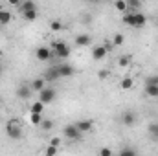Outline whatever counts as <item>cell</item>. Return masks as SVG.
Listing matches in <instances>:
<instances>
[{
  "label": "cell",
  "instance_id": "cell-29",
  "mask_svg": "<svg viewBox=\"0 0 158 156\" xmlns=\"http://www.w3.org/2000/svg\"><path fill=\"white\" fill-rule=\"evenodd\" d=\"M30 121H31L33 125H40L42 117H40V114H35V112H31V116H30Z\"/></svg>",
  "mask_w": 158,
  "mask_h": 156
},
{
  "label": "cell",
  "instance_id": "cell-16",
  "mask_svg": "<svg viewBox=\"0 0 158 156\" xmlns=\"http://www.w3.org/2000/svg\"><path fill=\"white\" fill-rule=\"evenodd\" d=\"M9 22H11V13L7 9H2L0 7V26H6Z\"/></svg>",
  "mask_w": 158,
  "mask_h": 156
},
{
  "label": "cell",
  "instance_id": "cell-31",
  "mask_svg": "<svg viewBox=\"0 0 158 156\" xmlns=\"http://www.w3.org/2000/svg\"><path fill=\"white\" fill-rule=\"evenodd\" d=\"M145 84H158V76H149L145 79Z\"/></svg>",
  "mask_w": 158,
  "mask_h": 156
},
{
  "label": "cell",
  "instance_id": "cell-22",
  "mask_svg": "<svg viewBox=\"0 0 158 156\" xmlns=\"http://www.w3.org/2000/svg\"><path fill=\"white\" fill-rule=\"evenodd\" d=\"M129 6V11H138L142 7V0H125Z\"/></svg>",
  "mask_w": 158,
  "mask_h": 156
},
{
  "label": "cell",
  "instance_id": "cell-27",
  "mask_svg": "<svg viewBox=\"0 0 158 156\" xmlns=\"http://www.w3.org/2000/svg\"><path fill=\"white\" fill-rule=\"evenodd\" d=\"M40 129L42 130H52L53 129V121L52 119H42L40 121Z\"/></svg>",
  "mask_w": 158,
  "mask_h": 156
},
{
  "label": "cell",
  "instance_id": "cell-17",
  "mask_svg": "<svg viewBox=\"0 0 158 156\" xmlns=\"http://www.w3.org/2000/svg\"><path fill=\"white\" fill-rule=\"evenodd\" d=\"M145 96L147 97H158V84H145Z\"/></svg>",
  "mask_w": 158,
  "mask_h": 156
},
{
  "label": "cell",
  "instance_id": "cell-39",
  "mask_svg": "<svg viewBox=\"0 0 158 156\" xmlns=\"http://www.w3.org/2000/svg\"><path fill=\"white\" fill-rule=\"evenodd\" d=\"M0 55H2V53H0Z\"/></svg>",
  "mask_w": 158,
  "mask_h": 156
},
{
  "label": "cell",
  "instance_id": "cell-37",
  "mask_svg": "<svg viewBox=\"0 0 158 156\" xmlns=\"http://www.w3.org/2000/svg\"><path fill=\"white\" fill-rule=\"evenodd\" d=\"M20 2H22V0H7V4H9V6H15V7H17Z\"/></svg>",
  "mask_w": 158,
  "mask_h": 156
},
{
  "label": "cell",
  "instance_id": "cell-11",
  "mask_svg": "<svg viewBox=\"0 0 158 156\" xmlns=\"http://www.w3.org/2000/svg\"><path fill=\"white\" fill-rule=\"evenodd\" d=\"M59 77H61V74H59V68H57V66L50 68V70L44 74V79H46V83H53V81H57Z\"/></svg>",
  "mask_w": 158,
  "mask_h": 156
},
{
  "label": "cell",
  "instance_id": "cell-9",
  "mask_svg": "<svg viewBox=\"0 0 158 156\" xmlns=\"http://www.w3.org/2000/svg\"><path fill=\"white\" fill-rule=\"evenodd\" d=\"M132 15H134V26H132V28H143V26L147 24V17H145L143 13L132 11Z\"/></svg>",
  "mask_w": 158,
  "mask_h": 156
},
{
  "label": "cell",
  "instance_id": "cell-4",
  "mask_svg": "<svg viewBox=\"0 0 158 156\" xmlns=\"http://www.w3.org/2000/svg\"><path fill=\"white\" fill-rule=\"evenodd\" d=\"M63 134H64V138H68V140H74V142H76V140L81 138V134H83V132L79 130L77 127H76V123H74V125H66V127L63 129Z\"/></svg>",
  "mask_w": 158,
  "mask_h": 156
},
{
  "label": "cell",
  "instance_id": "cell-3",
  "mask_svg": "<svg viewBox=\"0 0 158 156\" xmlns=\"http://www.w3.org/2000/svg\"><path fill=\"white\" fill-rule=\"evenodd\" d=\"M39 94V101H42L44 105H48V103H52L53 99H55V90L53 88H50V86H44Z\"/></svg>",
  "mask_w": 158,
  "mask_h": 156
},
{
  "label": "cell",
  "instance_id": "cell-21",
  "mask_svg": "<svg viewBox=\"0 0 158 156\" xmlns=\"http://www.w3.org/2000/svg\"><path fill=\"white\" fill-rule=\"evenodd\" d=\"M114 7L118 9L121 15L129 11V6H127V2H125V0H116V2H114Z\"/></svg>",
  "mask_w": 158,
  "mask_h": 156
},
{
  "label": "cell",
  "instance_id": "cell-30",
  "mask_svg": "<svg viewBox=\"0 0 158 156\" xmlns=\"http://www.w3.org/2000/svg\"><path fill=\"white\" fill-rule=\"evenodd\" d=\"M119 154H121V156H134V154H136V151H134V149H121V151H119Z\"/></svg>",
  "mask_w": 158,
  "mask_h": 156
},
{
  "label": "cell",
  "instance_id": "cell-1",
  "mask_svg": "<svg viewBox=\"0 0 158 156\" xmlns=\"http://www.w3.org/2000/svg\"><path fill=\"white\" fill-rule=\"evenodd\" d=\"M6 134L11 138V140H20L22 138V127L17 119H9L6 123Z\"/></svg>",
  "mask_w": 158,
  "mask_h": 156
},
{
  "label": "cell",
  "instance_id": "cell-26",
  "mask_svg": "<svg viewBox=\"0 0 158 156\" xmlns=\"http://www.w3.org/2000/svg\"><path fill=\"white\" fill-rule=\"evenodd\" d=\"M147 130H149V136H151V138L158 140V123H151Z\"/></svg>",
  "mask_w": 158,
  "mask_h": 156
},
{
  "label": "cell",
  "instance_id": "cell-35",
  "mask_svg": "<svg viewBox=\"0 0 158 156\" xmlns=\"http://www.w3.org/2000/svg\"><path fill=\"white\" fill-rule=\"evenodd\" d=\"M103 46H105V48H107V51H110V50H112V46H114V44H112V40H105V42H103Z\"/></svg>",
  "mask_w": 158,
  "mask_h": 156
},
{
  "label": "cell",
  "instance_id": "cell-24",
  "mask_svg": "<svg viewBox=\"0 0 158 156\" xmlns=\"http://www.w3.org/2000/svg\"><path fill=\"white\" fill-rule=\"evenodd\" d=\"M50 30L52 31H61V30H64V24L61 20H52L50 22Z\"/></svg>",
  "mask_w": 158,
  "mask_h": 156
},
{
  "label": "cell",
  "instance_id": "cell-28",
  "mask_svg": "<svg viewBox=\"0 0 158 156\" xmlns=\"http://www.w3.org/2000/svg\"><path fill=\"white\" fill-rule=\"evenodd\" d=\"M123 42H125V37H123L121 33H116V35L112 37V44H114V46H121Z\"/></svg>",
  "mask_w": 158,
  "mask_h": 156
},
{
  "label": "cell",
  "instance_id": "cell-6",
  "mask_svg": "<svg viewBox=\"0 0 158 156\" xmlns=\"http://www.w3.org/2000/svg\"><path fill=\"white\" fill-rule=\"evenodd\" d=\"M107 48L101 44V46H94V50H92V59L94 61H103L105 57H107Z\"/></svg>",
  "mask_w": 158,
  "mask_h": 156
},
{
  "label": "cell",
  "instance_id": "cell-20",
  "mask_svg": "<svg viewBox=\"0 0 158 156\" xmlns=\"http://www.w3.org/2000/svg\"><path fill=\"white\" fill-rule=\"evenodd\" d=\"M22 17H24V20H28V22L37 20V7H35V9H30V11H26V13H22Z\"/></svg>",
  "mask_w": 158,
  "mask_h": 156
},
{
  "label": "cell",
  "instance_id": "cell-5",
  "mask_svg": "<svg viewBox=\"0 0 158 156\" xmlns=\"http://www.w3.org/2000/svg\"><path fill=\"white\" fill-rule=\"evenodd\" d=\"M35 57H37L39 61H42V63H46V61H50V59L53 57V51H52L50 48H46V46H40V48L35 50Z\"/></svg>",
  "mask_w": 158,
  "mask_h": 156
},
{
  "label": "cell",
  "instance_id": "cell-23",
  "mask_svg": "<svg viewBox=\"0 0 158 156\" xmlns=\"http://www.w3.org/2000/svg\"><path fill=\"white\" fill-rule=\"evenodd\" d=\"M30 110H31V112H35V114H42V112H44V103L37 99V101L31 105V109H30Z\"/></svg>",
  "mask_w": 158,
  "mask_h": 156
},
{
  "label": "cell",
  "instance_id": "cell-32",
  "mask_svg": "<svg viewBox=\"0 0 158 156\" xmlns=\"http://www.w3.org/2000/svg\"><path fill=\"white\" fill-rule=\"evenodd\" d=\"M99 156H112V149H109V147L99 149Z\"/></svg>",
  "mask_w": 158,
  "mask_h": 156
},
{
  "label": "cell",
  "instance_id": "cell-33",
  "mask_svg": "<svg viewBox=\"0 0 158 156\" xmlns=\"http://www.w3.org/2000/svg\"><path fill=\"white\" fill-rule=\"evenodd\" d=\"M57 153V147H53V145H48V149H46V154L48 156H53Z\"/></svg>",
  "mask_w": 158,
  "mask_h": 156
},
{
  "label": "cell",
  "instance_id": "cell-38",
  "mask_svg": "<svg viewBox=\"0 0 158 156\" xmlns=\"http://www.w3.org/2000/svg\"><path fill=\"white\" fill-rule=\"evenodd\" d=\"M88 2H98V0H88Z\"/></svg>",
  "mask_w": 158,
  "mask_h": 156
},
{
  "label": "cell",
  "instance_id": "cell-18",
  "mask_svg": "<svg viewBox=\"0 0 158 156\" xmlns=\"http://www.w3.org/2000/svg\"><path fill=\"white\" fill-rule=\"evenodd\" d=\"M121 22L132 28V26H134V15H132V11H127V13H123V17H121Z\"/></svg>",
  "mask_w": 158,
  "mask_h": 156
},
{
  "label": "cell",
  "instance_id": "cell-13",
  "mask_svg": "<svg viewBox=\"0 0 158 156\" xmlns=\"http://www.w3.org/2000/svg\"><path fill=\"white\" fill-rule=\"evenodd\" d=\"M17 7H19V11H20V13H26V11H30V9H35L37 6H35V2H33V0H22Z\"/></svg>",
  "mask_w": 158,
  "mask_h": 156
},
{
  "label": "cell",
  "instance_id": "cell-34",
  "mask_svg": "<svg viewBox=\"0 0 158 156\" xmlns=\"http://www.w3.org/2000/svg\"><path fill=\"white\" fill-rule=\"evenodd\" d=\"M50 145L59 147V145H61V138H52V140H50Z\"/></svg>",
  "mask_w": 158,
  "mask_h": 156
},
{
  "label": "cell",
  "instance_id": "cell-14",
  "mask_svg": "<svg viewBox=\"0 0 158 156\" xmlns=\"http://www.w3.org/2000/svg\"><path fill=\"white\" fill-rule=\"evenodd\" d=\"M90 42H92V37L86 35V33H81V35L76 37V44L77 46H90Z\"/></svg>",
  "mask_w": 158,
  "mask_h": 156
},
{
  "label": "cell",
  "instance_id": "cell-8",
  "mask_svg": "<svg viewBox=\"0 0 158 156\" xmlns=\"http://www.w3.org/2000/svg\"><path fill=\"white\" fill-rule=\"evenodd\" d=\"M76 127H77L81 132H90L94 129V121L92 119H79L77 123H76Z\"/></svg>",
  "mask_w": 158,
  "mask_h": 156
},
{
  "label": "cell",
  "instance_id": "cell-2",
  "mask_svg": "<svg viewBox=\"0 0 158 156\" xmlns=\"http://www.w3.org/2000/svg\"><path fill=\"white\" fill-rule=\"evenodd\" d=\"M52 51H53V55H55V57L66 59V57L70 55V46H68L66 42H55V44L52 46Z\"/></svg>",
  "mask_w": 158,
  "mask_h": 156
},
{
  "label": "cell",
  "instance_id": "cell-7",
  "mask_svg": "<svg viewBox=\"0 0 158 156\" xmlns=\"http://www.w3.org/2000/svg\"><path fill=\"white\" fill-rule=\"evenodd\" d=\"M31 94H33V90H31V86H30V84H20V86H19V90H17V96H19L20 99H30V97H31Z\"/></svg>",
  "mask_w": 158,
  "mask_h": 156
},
{
  "label": "cell",
  "instance_id": "cell-10",
  "mask_svg": "<svg viewBox=\"0 0 158 156\" xmlns=\"http://www.w3.org/2000/svg\"><path fill=\"white\" fill-rule=\"evenodd\" d=\"M134 121H136L134 112H131V110H125V112L121 114V123H123L125 127H132V125H134Z\"/></svg>",
  "mask_w": 158,
  "mask_h": 156
},
{
  "label": "cell",
  "instance_id": "cell-36",
  "mask_svg": "<svg viewBox=\"0 0 158 156\" xmlns=\"http://www.w3.org/2000/svg\"><path fill=\"white\" fill-rule=\"evenodd\" d=\"M109 74H110L109 70H101V72H99V79H105V77H109Z\"/></svg>",
  "mask_w": 158,
  "mask_h": 156
},
{
  "label": "cell",
  "instance_id": "cell-15",
  "mask_svg": "<svg viewBox=\"0 0 158 156\" xmlns=\"http://www.w3.org/2000/svg\"><path fill=\"white\" fill-rule=\"evenodd\" d=\"M30 86H31V90H33V92H40V90L46 86V79H44V77L35 79V81H31V84H30Z\"/></svg>",
  "mask_w": 158,
  "mask_h": 156
},
{
  "label": "cell",
  "instance_id": "cell-25",
  "mask_svg": "<svg viewBox=\"0 0 158 156\" xmlns=\"http://www.w3.org/2000/svg\"><path fill=\"white\" fill-rule=\"evenodd\" d=\"M131 61H132V59H131V55H121V57L118 59V64L121 66V68H127V66L131 64Z\"/></svg>",
  "mask_w": 158,
  "mask_h": 156
},
{
  "label": "cell",
  "instance_id": "cell-19",
  "mask_svg": "<svg viewBox=\"0 0 158 156\" xmlns=\"http://www.w3.org/2000/svg\"><path fill=\"white\" fill-rule=\"evenodd\" d=\"M119 86H121V90H131L134 86V81H132V77H123L119 81Z\"/></svg>",
  "mask_w": 158,
  "mask_h": 156
},
{
  "label": "cell",
  "instance_id": "cell-12",
  "mask_svg": "<svg viewBox=\"0 0 158 156\" xmlns=\"http://www.w3.org/2000/svg\"><path fill=\"white\" fill-rule=\"evenodd\" d=\"M59 68V74H61V77H72L74 76V66L72 64H61V66H57Z\"/></svg>",
  "mask_w": 158,
  "mask_h": 156
}]
</instances>
